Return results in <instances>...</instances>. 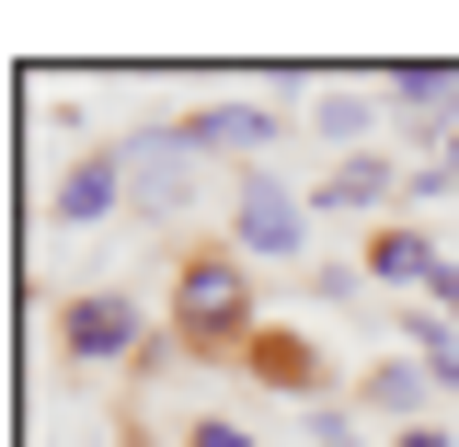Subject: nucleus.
<instances>
[{"label": "nucleus", "instance_id": "1", "mask_svg": "<svg viewBox=\"0 0 459 447\" xmlns=\"http://www.w3.org/2000/svg\"><path fill=\"white\" fill-rule=\"evenodd\" d=\"M172 322H184V344H195V356H219V344L241 333V264H230V253L184 264V298H172Z\"/></svg>", "mask_w": 459, "mask_h": 447}, {"label": "nucleus", "instance_id": "2", "mask_svg": "<svg viewBox=\"0 0 459 447\" xmlns=\"http://www.w3.org/2000/svg\"><path fill=\"white\" fill-rule=\"evenodd\" d=\"M230 229H241V253H299V195H287L276 172H230Z\"/></svg>", "mask_w": 459, "mask_h": 447}, {"label": "nucleus", "instance_id": "3", "mask_svg": "<svg viewBox=\"0 0 459 447\" xmlns=\"http://www.w3.org/2000/svg\"><path fill=\"white\" fill-rule=\"evenodd\" d=\"M138 344V298H69V356H126Z\"/></svg>", "mask_w": 459, "mask_h": 447}, {"label": "nucleus", "instance_id": "4", "mask_svg": "<svg viewBox=\"0 0 459 447\" xmlns=\"http://www.w3.org/2000/svg\"><path fill=\"white\" fill-rule=\"evenodd\" d=\"M172 138H184V150H264V115L253 104H207V115H184Z\"/></svg>", "mask_w": 459, "mask_h": 447}, {"label": "nucleus", "instance_id": "5", "mask_svg": "<svg viewBox=\"0 0 459 447\" xmlns=\"http://www.w3.org/2000/svg\"><path fill=\"white\" fill-rule=\"evenodd\" d=\"M368 264H379V276H391V287H437V276H448V264H437V241H425V229H391V241H379V253H368Z\"/></svg>", "mask_w": 459, "mask_h": 447}, {"label": "nucleus", "instance_id": "6", "mask_svg": "<svg viewBox=\"0 0 459 447\" xmlns=\"http://www.w3.org/2000/svg\"><path fill=\"white\" fill-rule=\"evenodd\" d=\"M115 172H126V161H81L69 184H57V219H69V229H81V219H104V207H115Z\"/></svg>", "mask_w": 459, "mask_h": 447}, {"label": "nucleus", "instance_id": "7", "mask_svg": "<svg viewBox=\"0 0 459 447\" xmlns=\"http://www.w3.org/2000/svg\"><path fill=\"white\" fill-rule=\"evenodd\" d=\"M391 195V172L379 161H344V172H322V207H379Z\"/></svg>", "mask_w": 459, "mask_h": 447}, {"label": "nucleus", "instance_id": "8", "mask_svg": "<svg viewBox=\"0 0 459 447\" xmlns=\"http://www.w3.org/2000/svg\"><path fill=\"white\" fill-rule=\"evenodd\" d=\"M195 447H253V436H241V425H195Z\"/></svg>", "mask_w": 459, "mask_h": 447}, {"label": "nucleus", "instance_id": "9", "mask_svg": "<svg viewBox=\"0 0 459 447\" xmlns=\"http://www.w3.org/2000/svg\"><path fill=\"white\" fill-rule=\"evenodd\" d=\"M448 161H459V138H448Z\"/></svg>", "mask_w": 459, "mask_h": 447}]
</instances>
